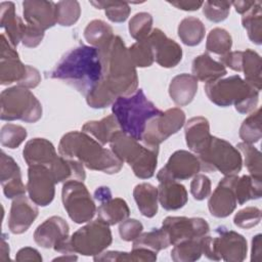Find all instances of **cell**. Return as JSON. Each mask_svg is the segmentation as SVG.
Segmentation results:
<instances>
[{
  "label": "cell",
  "instance_id": "1",
  "mask_svg": "<svg viewBox=\"0 0 262 262\" xmlns=\"http://www.w3.org/2000/svg\"><path fill=\"white\" fill-rule=\"evenodd\" d=\"M103 68L98 49L80 45L69 52L50 71L49 77L63 81L87 95L102 79Z\"/></svg>",
  "mask_w": 262,
  "mask_h": 262
},
{
  "label": "cell",
  "instance_id": "2",
  "mask_svg": "<svg viewBox=\"0 0 262 262\" xmlns=\"http://www.w3.org/2000/svg\"><path fill=\"white\" fill-rule=\"evenodd\" d=\"M98 51L103 68L100 83L106 90L116 99L135 93L138 87L136 67L122 38L114 36L112 41Z\"/></svg>",
  "mask_w": 262,
  "mask_h": 262
},
{
  "label": "cell",
  "instance_id": "3",
  "mask_svg": "<svg viewBox=\"0 0 262 262\" xmlns=\"http://www.w3.org/2000/svg\"><path fill=\"white\" fill-rule=\"evenodd\" d=\"M58 152L66 159L80 162L90 170L106 174H116L123 167V162L111 149L104 148L83 131L66 133L59 141Z\"/></svg>",
  "mask_w": 262,
  "mask_h": 262
},
{
  "label": "cell",
  "instance_id": "4",
  "mask_svg": "<svg viewBox=\"0 0 262 262\" xmlns=\"http://www.w3.org/2000/svg\"><path fill=\"white\" fill-rule=\"evenodd\" d=\"M112 112L120 129L138 141L142 139L148 121L162 113L142 89H137L132 95L118 97L112 104Z\"/></svg>",
  "mask_w": 262,
  "mask_h": 262
},
{
  "label": "cell",
  "instance_id": "5",
  "mask_svg": "<svg viewBox=\"0 0 262 262\" xmlns=\"http://www.w3.org/2000/svg\"><path fill=\"white\" fill-rule=\"evenodd\" d=\"M205 92L214 104L222 107L234 105L241 114L254 112L259 101V91L238 75L206 83Z\"/></svg>",
  "mask_w": 262,
  "mask_h": 262
},
{
  "label": "cell",
  "instance_id": "6",
  "mask_svg": "<svg viewBox=\"0 0 262 262\" xmlns=\"http://www.w3.org/2000/svg\"><path fill=\"white\" fill-rule=\"evenodd\" d=\"M111 150L124 163H127L133 170L136 177L148 179L155 175L159 147L140 144L138 140L124 133L117 131L110 140Z\"/></svg>",
  "mask_w": 262,
  "mask_h": 262
},
{
  "label": "cell",
  "instance_id": "7",
  "mask_svg": "<svg viewBox=\"0 0 262 262\" xmlns=\"http://www.w3.org/2000/svg\"><path fill=\"white\" fill-rule=\"evenodd\" d=\"M0 101V118L3 121L20 120L36 123L42 117V105L28 88L17 85L4 89Z\"/></svg>",
  "mask_w": 262,
  "mask_h": 262
},
{
  "label": "cell",
  "instance_id": "8",
  "mask_svg": "<svg viewBox=\"0 0 262 262\" xmlns=\"http://www.w3.org/2000/svg\"><path fill=\"white\" fill-rule=\"evenodd\" d=\"M217 236L205 235L203 237V254L210 260L227 262H242L247 257V239L233 230L219 227Z\"/></svg>",
  "mask_w": 262,
  "mask_h": 262
},
{
  "label": "cell",
  "instance_id": "9",
  "mask_svg": "<svg viewBox=\"0 0 262 262\" xmlns=\"http://www.w3.org/2000/svg\"><path fill=\"white\" fill-rule=\"evenodd\" d=\"M204 172L219 171L225 176L236 175L243 167L241 151L228 141L212 136L208 148L199 157Z\"/></svg>",
  "mask_w": 262,
  "mask_h": 262
},
{
  "label": "cell",
  "instance_id": "10",
  "mask_svg": "<svg viewBox=\"0 0 262 262\" xmlns=\"http://www.w3.org/2000/svg\"><path fill=\"white\" fill-rule=\"evenodd\" d=\"M112 242L110 225L99 218L89 221L70 236L73 252L83 256H96L107 249Z\"/></svg>",
  "mask_w": 262,
  "mask_h": 262
},
{
  "label": "cell",
  "instance_id": "11",
  "mask_svg": "<svg viewBox=\"0 0 262 262\" xmlns=\"http://www.w3.org/2000/svg\"><path fill=\"white\" fill-rule=\"evenodd\" d=\"M61 201L70 218L78 224L91 221L97 210L86 185L80 180L63 183Z\"/></svg>",
  "mask_w": 262,
  "mask_h": 262
},
{
  "label": "cell",
  "instance_id": "12",
  "mask_svg": "<svg viewBox=\"0 0 262 262\" xmlns=\"http://www.w3.org/2000/svg\"><path fill=\"white\" fill-rule=\"evenodd\" d=\"M185 124V113L179 107H172L162 112L146 124L141 141L146 146L159 147V145L177 133Z\"/></svg>",
  "mask_w": 262,
  "mask_h": 262
},
{
  "label": "cell",
  "instance_id": "13",
  "mask_svg": "<svg viewBox=\"0 0 262 262\" xmlns=\"http://www.w3.org/2000/svg\"><path fill=\"white\" fill-rule=\"evenodd\" d=\"M35 243L45 249L61 254H75L70 244V227L59 216H51L41 223L34 232Z\"/></svg>",
  "mask_w": 262,
  "mask_h": 262
},
{
  "label": "cell",
  "instance_id": "14",
  "mask_svg": "<svg viewBox=\"0 0 262 262\" xmlns=\"http://www.w3.org/2000/svg\"><path fill=\"white\" fill-rule=\"evenodd\" d=\"M162 228L167 232L170 244L176 245L183 241L200 238L210 231L208 222L200 217L169 216L163 220Z\"/></svg>",
  "mask_w": 262,
  "mask_h": 262
},
{
  "label": "cell",
  "instance_id": "15",
  "mask_svg": "<svg viewBox=\"0 0 262 262\" xmlns=\"http://www.w3.org/2000/svg\"><path fill=\"white\" fill-rule=\"evenodd\" d=\"M201 170V162L195 155L179 149L171 155L166 165L158 172L157 179L159 182L165 180H186L196 175Z\"/></svg>",
  "mask_w": 262,
  "mask_h": 262
},
{
  "label": "cell",
  "instance_id": "16",
  "mask_svg": "<svg viewBox=\"0 0 262 262\" xmlns=\"http://www.w3.org/2000/svg\"><path fill=\"white\" fill-rule=\"evenodd\" d=\"M55 180L47 167L29 166L27 190L29 198L38 206L46 207L54 199Z\"/></svg>",
  "mask_w": 262,
  "mask_h": 262
},
{
  "label": "cell",
  "instance_id": "17",
  "mask_svg": "<svg viewBox=\"0 0 262 262\" xmlns=\"http://www.w3.org/2000/svg\"><path fill=\"white\" fill-rule=\"evenodd\" d=\"M152 48L155 60L163 68H174L182 59V48L174 40L168 38L160 29H152L147 37Z\"/></svg>",
  "mask_w": 262,
  "mask_h": 262
},
{
  "label": "cell",
  "instance_id": "18",
  "mask_svg": "<svg viewBox=\"0 0 262 262\" xmlns=\"http://www.w3.org/2000/svg\"><path fill=\"white\" fill-rule=\"evenodd\" d=\"M27 72V64H24L15 47L8 41L5 34H1V55H0V84H17L24 79Z\"/></svg>",
  "mask_w": 262,
  "mask_h": 262
},
{
  "label": "cell",
  "instance_id": "19",
  "mask_svg": "<svg viewBox=\"0 0 262 262\" xmlns=\"http://www.w3.org/2000/svg\"><path fill=\"white\" fill-rule=\"evenodd\" d=\"M38 213L36 204L25 194L13 199L7 223L9 230L14 234L26 232L37 218Z\"/></svg>",
  "mask_w": 262,
  "mask_h": 262
},
{
  "label": "cell",
  "instance_id": "20",
  "mask_svg": "<svg viewBox=\"0 0 262 262\" xmlns=\"http://www.w3.org/2000/svg\"><path fill=\"white\" fill-rule=\"evenodd\" d=\"M23 13L27 24L45 31L56 24L55 3L52 1L29 0L23 2Z\"/></svg>",
  "mask_w": 262,
  "mask_h": 262
},
{
  "label": "cell",
  "instance_id": "21",
  "mask_svg": "<svg viewBox=\"0 0 262 262\" xmlns=\"http://www.w3.org/2000/svg\"><path fill=\"white\" fill-rule=\"evenodd\" d=\"M237 201L231 188L228 176L220 180L208 201L210 213L217 218L229 216L236 208Z\"/></svg>",
  "mask_w": 262,
  "mask_h": 262
},
{
  "label": "cell",
  "instance_id": "22",
  "mask_svg": "<svg viewBox=\"0 0 262 262\" xmlns=\"http://www.w3.org/2000/svg\"><path fill=\"white\" fill-rule=\"evenodd\" d=\"M185 141L188 148L196 154H203L209 146L212 135L210 133L209 121L202 116L190 118L184 127Z\"/></svg>",
  "mask_w": 262,
  "mask_h": 262
},
{
  "label": "cell",
  "instance_id": "23",
  "mask_svg": "<svg viewBox=\"0 0 262 262\" xmlns=\"http://www.w3.org/2000/svg\"><path fill=\"white\" fill-rule=\"evenodd\" d=\"M23 157L29 166L41 165L49 168L57 159L54 145L45 138H33L29 140L23 149Z\"/></svg>",
  "mask_w": 262,
  "mask_h": 262
},
{
  "label": "cell",
  "instance_id": "24",
  "mask_svg": "<svg viewBox=\"0 0 262 262\" xmlns=\"http://www.w3.org/2000/svg\"><path fill=\"white\" fill-rule=\"evenodd\" d=\"M158 188V200L167 211H175L187 203V190L176 180L161 181Z\"/></svg>",
  "mask_w": 262,
  "mask_h": 262
},
{
  "label": "cell",
  "instance_id": "25",
  "mask_svg": "<svg viewBox=\"0 0 262 262\" xmlns=\"http://www.w3.org/2000/svg\"><path fill=\"white\" fill-rule=\"evenodd\" d=\"M198 79L190 74L175 76L169 85V95L175 104L187 105L194 98L198 91Z\"/></svg>",
  "mask_w": 262,
  "mask_h": 262
},
{
  "label": "cell",
  "instance_id": "26",
  "mask_svg": "<svg viewBox=\"0 0 262 262\" xmlns=\"http://www.w3.org/2000/svg\"><path fill=\"white\" fill-rule=\"evenodd\" d=\"M23 19L15 13L13 2H1L0 4V27L5 30L8 41L16 47L21 42L25 27Z\"/></svg>",
  "mask_w": 262,
  "mask_h": 262
},
{
  "label": "cell",
  "instance_id": "27",
  "mask_svg": "<svg viewBox=\"0 0 262 262\" xmlns=\"http://www.w3.org/2000/svg\"><path fill=\"white\" fill-rule=\"evenodd\" d=\"M231 188L239 205H244L250 200H257L262 194V179L255 178L251 175H228Z\"/></svg>",
  "mask_w": 262,
  "mask_h": 262
},
{
  "label": "cell",
  "instance_id": "28",
  "mask_svg": "<svg viewBox=\"0 0 262 262\" xmlns=\"http://www.w3.org/2000/svg\"><path fill=\"white\" fill-rule=\"evenodd\" d=\"M191 72L198 81L206 83L221 79L227 74L225 67L220 61L214 60L208 53H203L192 60Z\"/></svg>",
  "mask_w": 262,
  "mask_h": 262
},
{
  "label": "cell",
  "instance_id": "29",
  "mask_svg": "<svg viewBox=\"0 0 262 262\" xmlns=\"http://www.w3.org/2000/svg\"><path fill=\"white\" fill-rule=\"evenodd\" d=\"M48 169L50 170L55 183L66 182L69 180L84 181L86 178L83 164L76 160L66 159L60 155Z\"/></svg>",
  "mask_w": 262,
  "mask_h": 262
},
{
  "label": "cell",
  "instance_id": "30",
  "mask_svg": "<svg viewBox=\"0 0 262 262\" xmlns=\"http://www.w3.org/2000/svg\"><path fill=\"white\" fill-rule=\"evenodd\" d=\"M99 203L100 205L96 210L98 218L108 225L118 224L127 219L130 215L126 201L121 198H113V195H111Z\"/></svg>",
  "mask_w": 262,
  "mask_h": 262
},
{
  "label": "cell",
  "instance_id": "31",
  "mask_svg": "<svg viewBox=\"0 0 262 262\" xmlns=\"http://www.w3.org/2000/svg\"><path fill=\"white\" fill-rule=\"evenodd\" d=\"M136 205L144 217L151 218L158 213V188L150 183L137 184L133 189Z\"/></svg>",
  "mask_w": 262,
  "mask_h": 262
},
{
  "label": "cell",
  "instance_id": "32",
  "mask_svg": "<svg viewBox=\"0 0 262 262\" xmlns=\"http://www.w3.org/2000/svg\"><path fill=\"white\" fill-rule=\"evenodd\" d=\"M121 130L114 115H108L99 121H88L83 127L82 131L93 137L100 144L108 143L113 135Z\"/></svg>",
  "mask_w": 262,
  "mask_h": 262
},
{
  "label": "cell",
  "instance_id": "33",
  "mask_svg": "<svg viewBox=\"0 0 262 262\" xmlns=\"http://www.w3.org/2000/svg\"><path fill=\"white\" fill-rule=\"evenodd\" d=\"M114 36L113 28L101 19L91 20L84 30L85 40L98 50L105 47Z\"/></svg>",
  "mask_w": 262,
  "mask_h": 262
},
{
  "label": "cell",
  "instance_id": "34",
  "mask_svg": "<svg viewBox=\"0 0 262 262\" xmlns=\"http://www.w3.org/2000/svg\"><path fill=\"white\" fill-rule=\"evenodd\" d=\"M261 57L253 49H246L242 54V66L241 72H244L245 81L256 88L258 91L261 90Z\"/></svg>",
  "mask_w": 262,
  "mask_h": 262
},
{
  "label": "cell",
  "instance_id": "35",
  "mask_svg": "<svg viewBox=\"0 0 262 262\" xmlns=\"http://www.w3.org/2000/svg\"><path fill=\"white\" fill-rule=\"evenodd\" d=\"M177 32L182 43L187 46H196L203 41L206 28L200 18L187 16L179 23Z\"/></svg>",
  "mask_w": 262,
  "mask_h": 262
},
{
  "label": "cell",
  "instance_id": "36",
  "mask_svg": "<svg viewBox=\"0 0 262 262\" xmlns=\"http://www.w3.org/2000/svg\"><path fill=\"white\" fill-rule=\"evenodd\" d=\"M242 25L248 33L249 39L260 45L262 43V4L256 1L255 5L242 16Z\"/></svg>",
  "mask_w": 262,
  "mask_h": 262
},
{
  "label": "cell",
  "instance_id": "37",
  "mask_svg": "<svg viewBox=\"0 0 262 262\" xmlns=\"http://www.w3.org/2000/svg\"><path fill=\"white\" fill-rule=\"evenodd\" d=\"M203 237L187 239L174 245L171 251L172 260L174 262H192L199 260L203 254Z\"/></svg>",
  "mask_w": 262,
  "mask_h": 262
},
{
  "label": "cell",
  "instance_id": "38",
  "mask_svg": "<svg viewBox=\"0 0 262 262\" xmlns=\"http://www.w3.org/2000/svg\"><path fill=\"white\" fill-rule=\"evenodd\" d=\"M170 239L163 228H154L147 232H141L133 241L132 248H145L155 252L167 249L170 246Z\"/></svg>",
  "mask_w": 262,
  "mask_h": 262
},
{
  "label": "cell",
  "instance_id": "39",
  "mask_svg": "<svg viewBox=\"0 0 262 262\" xmlns=\"http://www.w3.org/2000/svg\"><path fill=\"white\" fill-rule=\"evenodd\" d=\"M231 46L232 38L225 29L214 28L208 34L206 41L207 51L222 56L230 51Z\"/></svg>",
  "mask_w": 262,
  "mask_h": 262
},
{
  "label": "cell",
  "instance_id": "40",
  "mask_svg": "<svg viewBox=\"0 0 262 262\" xmlns=\"http://www.w3.org/2000/svg\"><path fill=\"white\" fill-rule=\"evenodd\" d=\"M261 108H257L247 117L241 125L239 137L243 142L254 144L261 139Z\"/></svg>",
  "mask_w": 262,
  "mask_h": 262
},
{
  "label": "cell",
  "instance_id": "41",
  "mask_svg": "<svg viewBox=\"0 0 262 262\" xmlns=\"http://www.w3.org/2000/svg\"><path fill=\"white\" fill-rule=\"evenodd\" d=\"M97 9H104L106 17L113 23H124L130 12L129 3L123 1H90Z\"/></svg>",
  "mask_w": 262,
  "mask_h": 262
},
{
  "label": "cell",
  "instance_id": "42",
  "mask_svg": "<svg viewBox=\"0 0 262 262\" xmlns=\"http://www.w3.org/2000/svg\"><path fill=\"white\" fill-rule=\"evenodd\" d=\"M56 23L62 27H71L76 24L81 15V7L76 0H64L55 3Z\"/></svg>",
  "mask_w": 262,
  "mask_h": 262
},
{
  "label": "cell",
  "instance_id": "43",
  "mask_svg": "<svg viewBox=\"0 0 262 262\" xmlns=\"http://www.w3.org/2000/svg\"><path fill=\"white\" fill-rule=\"evenodd\" d=\"M128 52L136 68H147L155 61L154 51L147 38L132 44L128 47Z\"/></svg>",
  "mask_w": 262,
  "mask_h": 262
},
{
  "label": "cell",
  "instance_id": "44",
  "mask_svg": "<svg viewBox=\"0 0 262 262\" xmlns=\"http://www.w3.org/2000/svg\"><path fill=\"white\" fill-rule=\"evenodd\" d=\"M0 182L2 186L23 182L19 166L10 156H7L4 151H1Z\"/></svg>",
  "mask_w": 262,
  "mask_h": 262
},
{
  "label": "cell",
  "instance_id": "45",
  "mask_svg": "<svg viewBox=\"0 0 262 262\" xmlns=\"http://www.w3.org/2000/svg\"><path fill=\"white\" fill-rule=\"evenodd\" d=\"M130 36L136 41L144 40L152 30V16L147 12H138L129 20Z\"/></svg>",
  "mask_w": 262,
  "mask_h": 262
},
{
  "label": "cell",
  "instance_id": "46",
  "mask_svg": "<svg viewBox=\"0 0 262 262\" xmlns=\"http://www.w3.org/2000/svg\"><path fill=\"white\" fill-rule=\"evenodd\" d=\"M236 147L244 155L245 165L250 175L255 178L262 179L261 152L253 144L246 142H239Z\"/></svg>",
  "mask_w": 262,
  "mask_h": 262
},
{
  "label": "cell",
  "instance_id": "47",
  "mask_svg": "<svg viewBox=\"0 0 262 262\" xmlns=\"http://www.w3.org/2000/svg\"><path fill=\"white\" fill-rule=\"evenodd\" d=\"M27 130L16 124H5L0 131V142L3 146L8 148L18 147L27 138Z\"/></svg>",
  "mask_w": 262,
  "mask_h": 262
},
{
  "label": "cell",
  "instance_id": "48",
  "mask_svg": "<svg viewBox=\"0 0 262 262\" xmlns=\"http://www.w3.org/2000/svg\"><path fill=\"white\" fill-rule=\"evenodd\" d=\"M230 6L229 1H206L203 4V13L209 20L220 23L227 18Z\"/></svg>",
  "mask_w": 262,
  "mask_h": 262
},
{
  "label": "cell",
  "instance_id": "49",
  "mask_svg": "<svg viewBox=\"0 0 262 262\" xmlns=\"http://www.w3.org/2000/svg\"><path fill=\"white\" fill-rule=\"evenodd\" d=\"M261 210L257 207H246L239 210L233 218V223L239 228L250 229L261 221Z\"/></svg>",
  "mask_w": 262,
  "mask_h": 262
},
{
  "label": "cell",
  "instance_id": "50",
  "mask_svg": "<svg viewBox=\"0 0 262 262\" xmlns=\"http://www.w3.org/2000/svg\"><path fill=\"white\" fill-rule=\"evenodd\" d=\"M190 193L196 201H203L211 193V180L205 174H196L190 182Z\"/></svg>",
  "mask_w": 262,
  "mask_h": 262
},
{
  "label": "cell",
  "instance_id": "51",
  "mask_svg": "<svg viewBox=\"0 0 262 262\" xmlns=\"http://www.w3.org/2000/svg\"><path fill=\"white\" fill-rule=\"evenodd\" d=\"M143 230V225L140 221L136 219H125L120 222L119 225V233L123 241L125 242H133Z\"/></svg>",
  "mask_w": 262,
  "mask_h": 262
},
{
  "label": "cell",
  "instance_id": "52",
  "mask_svg": "<svg viewBox=\"0 0 262 262\" xmlns=\"http://www.w3.org/2000/svg\"><path fill=\"white\" fill-rule=\"evenodd\" d=\"M43 38H44L43 30L26 23L23 31V37H21V43L24 46L29 48H35L41 43Z\"/></svg>",
  "mask_w": 262,
  "mask_h": 262
},
{
  "label": "cell",
  "instance_id": "53",
  "mask_svg": "<svg viewBox=\"0 0 262 262\" xmlns=\"http://www.w3.org/2000/svg\"><path fill=\"white\" fill-rule=\"evenodd\" d=\"M40 82H41V75L39 71L36 68L27 64L26 75L17 85L30 89V88L37 87L40 84Z\"/></svg>",
  "mask_w": 262,
  "mask_h": 262
},
{
  "label": "cell",
  "instance_id": "54",
  "mask_svg": "<svg viewBox=\"0 0 262 262\" xmlns=\"http://www.w3.org/2000/svg\"><path fill=\"white\" fill-rule=\"evenodd\" d=\"M157 260V252L145 248H132L129 252V261L154 262Z\"/></svg>",
  "mask_w": 262,
  "mask_h": 262
},
{
  "label": "cell",
  "instance_id": "55",
  "mask_svg": "<svg viewBox=\"0 0 262 262\" xmlns=\"http://www.w3.org/2000/svg\"><path fill=\"white\" fill-rule=\"evenodd\" d=\"M15 260L16 261H37L41 262L42 257L40 253L31 247H25L21 248L15 255Z\"/></svg>",
  "mask_w": 262,
  "mask_h": 262
},
{
  "label": "cell",
  "instance_id": "56",
  "mask_svg": "<svg viewBox=\"0 0 262 262\" xmlns=\"http://www.w3.org/2000/svg\"><path fill=\"white\" fill-rule=\"evenodd\" d=\"M169 3L175 6L176 8L185 11H195L199 8H201L204 4L203 1H172Z\"/></svg>",
  "mask_w": 262,
  "mask_h": 262
},
{
  "label": "cell",
  "instance_id": "57",
  "mask_svg": "<svg viewBox=\"0 0 262 262\" xmlns=\"http://www.w3.org/2000/svg\"><path fill=\"white\" fill-rule=\"evenodd\" d=\"M261 234H257L252 239V256L251 260L255 262H261Z\"/></svg>",
  "mask_w": 262,
  "mask_h": 262
},
{
  "label": "cell",
  "instance_id": "58",
  "mask_svg": "<svg viewBox=\"0 0 262 262\" xmlns=\"http://www.w3.org/2000/svg\"><path fill=\"white\" fill-rule=\"evenodd\" d=\"M256 3V0L254 1H233L231 4L234 6L235 11L239 14L246 13L248 10H250Z\"/></svg>",
  "mask_w": 262,
  "mask_h": 262
},
{
  "label": "cell",
  "instance_id": "59",
  "mask_svg": "<svg viewBox=\"0 0 262 262\" xmlns=\"http://www.w3.org/2000/svg\"><path fill=\"white\" fill-rule=\"evenodd\" d=\"M112 195V191L107 186H99L94 191V199L97 202H101Z\"/></svg>",
  "mask_w": 262,
  "mask_h": 262
},
{
  "label": "cell",
  "instance_id": "60",
  "mask_svg": "<svg viewBox=\"0 0 262 262\" xmlns=\"http://www.w3.org/2000/svg\"><path fill=\"white\" fill-rule=\"evenodd\" d=\"M2 247H1V260L5 261V260H9V247L6 244L5 239L2 238Z\"/></svg>",
  "mask_w": 262,
  "mask_h": 262
},
{
  "label": "cell",
  "instance_id": "61",
  "mask_svg": "<svg viewBox=\"0 0 262 262\" xmlns=\"http://www.w3.org/2000/svg\"><path fill=\"white\" fill-rule=\"evenodd\" d=\"M78 259V257L74 254H63V256L60 257H56L55 259H53V261H76Z\"/></svg>",
  "mask_w": 262,
  "mask_h": 262
}]
</instances>
